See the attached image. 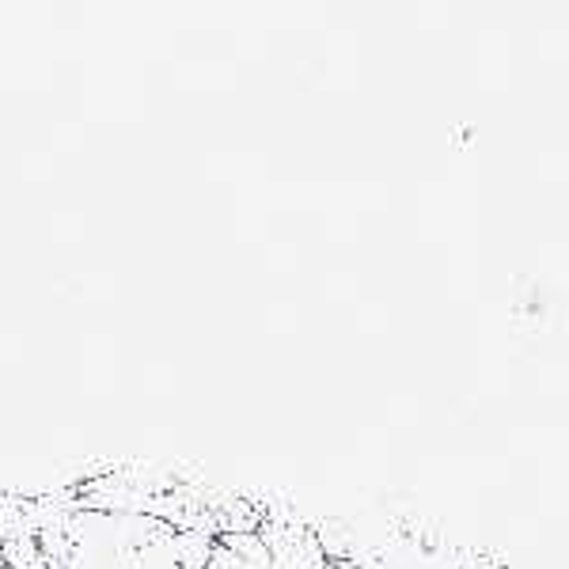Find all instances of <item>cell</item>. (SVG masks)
<instances>
[{
	"label": "cell",
	"mask_w": 569,
	"mask_h": 569,
	"mask_svg": "<svg viewBox=\"0 0 569 569\" xmlns=\"http://www.w3.org/2000/svg\"><path fill=\"white\" fill-rule=\"evenodd\" d=\"M259 539L266 543V550H270L273 569H327L330 566L319 536H311L308 528L292 525V520H284V525H270Z\"/></svg>",
	"instance_id": "obj_2"
},
{
	"label": "cell",
	"mask_w": 569,
	"mask_h": 569,
	"mask_svg": "<svg viewBox=\"0 0 569 569\" xmlns=\"http://www.w3.org/2000/svg\"><path fill=\"white\" fill-rule=\"evenodd\" d=\"M176 531L156 512H77L66 520V569H182Z\"/></svg>",
	"instance_id": "obj_1"
}]
</instances>
